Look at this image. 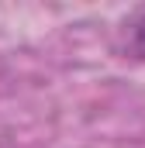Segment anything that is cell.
Returning a JSON list of instances; mask_svg holds the SVG:
<instances>
[{"mask_svg":"<svg viewBox=\"0 0 145 148\" xmlns=\"http://www.w3.org/2000/svg\"><path fill=\"white\" fill-rule=\"evenodd\" d=\"M121 52L145 62V7H135L121 24Z\"/></svg>","mask_w":145,"mask_h":148,"instance_id":"cell-1","label":"cell"}]
</instances>
